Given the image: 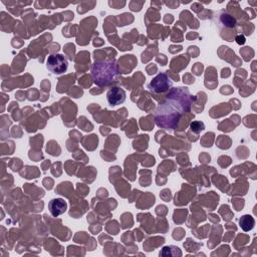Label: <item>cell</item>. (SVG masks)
Here are the masks:
<instances>
[{"label":"cell","instance_id":"4","mask_svg":"<svg viewBox=\"0 0 257 257\" xmlns=\"http://www.w3.org/2000/svg\"><path fill=\"white\" fill-rule=\"evenodd\" d=\"M48 69L56 75L65 73L69 69V62L63 54H51L47 60Z\"/></svg>","mask_w":257,"mask_h":257},{"label":"cell","instance_id":"1","mask_svg":"<svg viewBox=\"0 0 257 257\" xmlns=\"http://www.w3.org/2000/svg\"><path fill=\"white\" fill-rule=\"evenodd\" d=\"M194 98L187 86L172 87L159 103L155 111L156 125L165 130H175L186 113L191 110Z\"/></svg>","mask_w":257,"mask_h":257},{"label":"cell","instance_id":"5","mask_svg":"<svg viewBox=\"0 0 257 257\" xmlns=\"http://www.w3.org/2000/svg\"><path fill=\"white\" fill-rule=\"evenodd\" d=\"M126 92L119 86L110 88L107 93V100L111 107H117L119 104H122L126 101Z\"/></svg>","mask_w":257,"mask_h":257},{"label":"cell","instance_id":"3","mask_svg":"<svg viewBox=\"0 0 257 257\" xmlns=\"http://www.w3.org/2000/svg\"><path fill=\"white\" fill-rule=\"evenodd\" d=\"M172 86H173V82L171 81L167 71L160 72L148 85V88L150 92L156 95L167 94L172 88Z\"/></svg>","mask_w":257,"mask_h":257},{"label":"cell","instance_id":"6","mask_svg":"<svg viewBox=\"0 0 257 257\" xmlns=\"http://www.w3.org/2000/svg\"><path fill=\"white\" fill-rule=\"evenodd\" d=\"M68 209V203L63 198H54L49 203V210L53 217L63 215Z\"/></svg>","mask_w":257,"mask_h":257},{"label":"cell","instance_id":"7","mask_svg":"<svg viewBox=\"0 0 257 257\" xmlns=\"http://www.w3.org/2000/svg\"><path fill=\"white\" fill-rule=\"evenodd\" d=\"M239 225L243 231L248 232L253 229L255 225V220L251 215H243L239 220Z\"/></svg>","mask_w":257,"mask_h":257},{"label":"cell","instance_id":"2","mask_svg":"<svg viewBox=\"0 0 257 257\" xmlns=\"http://www.w3.org/2000/svg\"><path fill=\"white\" fill-rule=\"evenodd\" d=\"M94 83L98 86H107L117 82L119 77L118 65L115 59L99 60L90 69Z\"/></svg>","mask_w":257,"mask_h":257},{"label":"cell","instance_id":"9","mask_svg":"<svg viewBox=\"0 0 257 257\" xmlns=\"http://www.w3.org/2000/svg\"><path fill=\"white\" fill-rule=\"evenodd\" d=\"M174 247L175 246H166V247H164L163 250L160 252V256H176L177 253L176 252H172Z\"/></svg>","mask_w":257,"mask_h":257},{"label":"cell","instance_id":"8","mask_svg":"<svg viewBox=\"0 0 257 257\" xmlns=\"http://www.w3.org/2000/svg\"><path fill=\"white\" fill-rule=\"evenodd\" d=\"M221 21L225 26H227V27H234L235 26V19L231 17V15H229L227 13H223Z\"/></svg>","mask_w":257,"mask_h":257},{"label":"cell","instance_id":"10","mask_svg":"<svg viewBox=\"0 0 257 257\" xmlns=\"http://www.w3.org/2000/svg\"><path fill=\"white\" fill-rule=\"evenodd\" d=\"M236 41L238 44H244L245 43V37L243 35H239L236 37Z\"/></svg>","mask_w":257,"mask_h":257}]
</instances>
